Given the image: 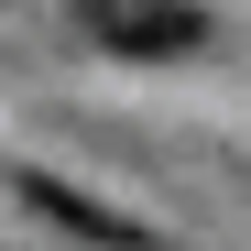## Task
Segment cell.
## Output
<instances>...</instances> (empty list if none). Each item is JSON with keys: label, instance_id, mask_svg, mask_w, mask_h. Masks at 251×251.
Returning a JSON list of instances; mask_svg holds the SVG:
<instances>
[{"label": "cell", "instance_id": "cell-1", "mask_svg": "<svg viewBox=\"0 0 251 251\" xmlns=\"http://www.w3.org/2000/svg\"><path fill=\"white\" fill-rule=\"evenodd\" d=\"M88 33L120 55H186V44H207V11L197 0H88Z\"/></svg>", "mask_w": 251, "mask_h": 251}, {"label": "cell", "instance_id": "cell-2", "mask_svg": "<svg viewBox=\"0 0 251 251\" xmlns=\"http://www.w3.org/2000/svg\"><path fill=\"white\" fill-rule=\"evenodd\" d=\"M22 207H44L55 229H76V240H142L131 219H109L99 197H76V186H55V175H22Z\"/></svg>", "mask_w": 251, "mask_h": 251}]
</instances>
